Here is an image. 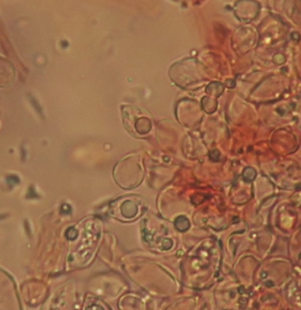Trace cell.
I'll return each mask as SVG.
<instances>
[{"label":"cell","instance_id":"obj_1","mask_svg":"<svg viewBox=\"0 0 301 310\" xmlns=\"http://www.w3.org/2000/svg\"><path fill=\"white\" fill-rule=\"evenodd\" d=\"M256 176V172L253 169H247L244 171V178L247 180H252Z\"/></svg>","mask_w":301,"mask_h":310}]
</instances>
